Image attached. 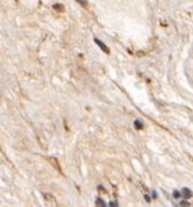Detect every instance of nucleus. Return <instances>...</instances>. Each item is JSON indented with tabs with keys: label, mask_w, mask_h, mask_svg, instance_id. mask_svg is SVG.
<instances>
[{
	"label": "nucleus",
	"mask_w": 193,
	"mask_h": 207,
	"mask_svg": "<svg viewBox=\"0 0 193 207\" xmlns=\"http://www.w3.org/2000/svg\"><path fill=\"white\" fill-rule=\"evenodd\" d=\"M143 123L140 122L139 119H137V120H135V127L137 128V130H142V128H143Z\"/></svg>",
	"instance_id": "20e7f679"
},
{
	"label": "nucleus",
	"mask_w": 193,
	"mask_h": 207,
	"mask_svg": "<svg viewBox=\"0 0 193 207\" xmlns=\"http://www.w3.org/2000/svg\"><path fill=\"white\" fill-rule=\"evenodd\" d=\"M109 206L110 207H118V203L117 202H110L109 203Z\"/></svg>",
	"instance_id": "0eeeda50"
},
{
	"label": "nucleus",
	"mask_w": 193,
	"mask_h": 207,
	"mask_svg": "<svg viewBox=\"0 0 193 207\" xmlns=\"http://www.w3.org/2000/svg\"><path fill=\"white\" fill-rule=\"evenodd\" d=\"M182 195L185 197V198H189V197L191 196V191H190V189H188V188H183V189H182Z\"/></svg>",
	"instance_id": "f03ea898"
},
{
	"label": "nucleus",
	"mask_w": 193,
	"mask_h": 207,
	"mask_svg": "<svg viewBox=\"0 0 193 207\" xmlns=\"http://www.w3.org/2000/svg\"><path fill=\"white\" fill-rule=\"evenodd\" d=\"M145 199L147 202H151V198H149V196H147V195H145Z\"/></svg>",
	"instance_id": "1a4fd4ad"
},
{
	"label": "nucleus",
	"mask_w": 193,
	"mask_h": 207,
	"mask_svg": "<svg viewBox=\"0 0 193 207\" xmlns=\"http://www.w3.org/2000/svg\"><path fill=\"white\" fill-rule=\"evenodd\" d=\"M97 207H107L106 203L103 202V199H101V198L97 199Z\"/></svg>",
	"instance_id": "7ed1b4c3"
},
{
	"label": "nucleus",
	"mask_w": 193,
	"mask_h": 207,
	"mask_svg": "<svg viewBox=\"0 0 193 207\" xmlns=\"http://www.w3.org/2000/svg\"><path fill=\"white\" fill-rule=\"evenodd\" d=\"M94 42L97 43V45L99 46V47L101 48V50L103 51V52H106V53H109V48H108V46L104 44V43H102L100 40H98V38H94Z\"/></svg>",
	"instance_id": "f257e3e1"
},
{
	"label": "nucleus",
	"mask_w": 193,
	"mask_h": 207,
	"mask_svg": "<svg viewBox=\"0 0 193 207\" xmlns=\"http://www.w3.org/2000/svg\"><path fill=\"white\" fill-rule=\"evenodd\" d=\"M173 196H174L175 198H179V197H180V192H179L177 190H175L174 192H173Z\"/></svg>",
	"instance_id": "6e6552de"
},
{
	"label": "nucleus",
	"mask_w": 193,
	"mask_h": 207,
	"mask_svg": "<svg viewBox=\"0 0 193 207\" xmlns=\"http://www.w3.org/2000/svg\"><path fill=\"white\" fill-rule=\"evenodd\" d=\"M180 206L181 207H190V203L186 202V200H181V202H180Z\"/></svg>",
	"instance_id": "39448f33"
},
{
	"label": "nucleus",
	"mask_w": 193,
	"mask_h": 207,
	"mask_svg": "<svg viewBox=\"0 0 193 207\" xmlns=\"http://www.w3.org/2000/svg\"><path fill=\"white\" fill-rule=\"evenodd\" d=\"M54 9H57V10H60V11H63L64 10L63 7H62L60 3H56V5H54Z\"/></svg>",
	"instance_id": "423d86ee"
}]
</instances>
